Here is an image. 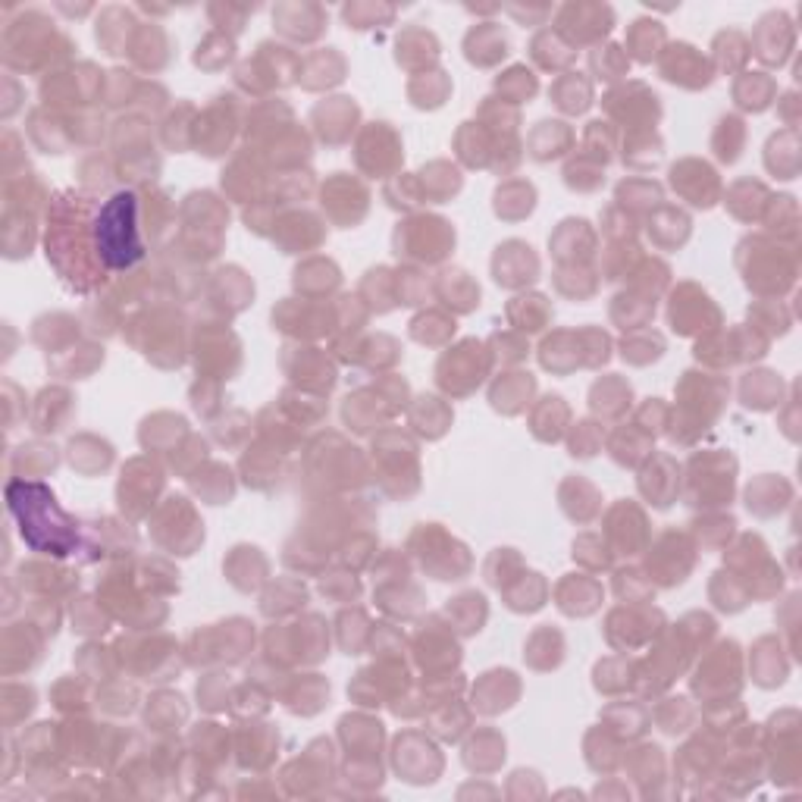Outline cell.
Listing matches in <instances>:
<instances>
[{
	"instance_id": "6da1fadb",
	"label": "cell",
	"mask_w": 802,
	"mask_h": 802,
	"mask_svg": "<svg viewBox=\"0 0 802 802\" xmlns=\"http://www.w3.org/2000/svg\"><path fill=\"white\" fill-rule=\"evenodd\" d=\"M7 505L10 514L16 517L22 542L32 552L51 558H66L69 552H76L79 546L76 521L60 508L51 486L26 477H13L7 483Z\"/></svg>"
},
{
	"instance_id": "7a4b0ae2",
	"label": "cell",
	"mask_w": 802,
	"mask_h": 802,
	"mask_svg": "<svg viewBox=\"0 0 802 802\" xmlns=\"http://www.w3.org/2000/svg\"><path fill=\"white\" fill-rule=\"evenodd\" d=\"M94 248H98L101 267L110 270H129L145 257L138 232V195L135 192H116L101 214L94 217Z\"/></svg>"
},
{
	"instance_id": "3957f363",
	"label": "cell",
	"mask_w": 802,
	"mask_h": 802,
	"mask_svg": "<svg viewBox=\"0 0 802 802\" xmlns=\"http://www.w3.org/2000/svg\"><path fill=\"white\" fill-rule=\"evenodd\" d=\"M558 26H561V32H558L561 38L571 35V47L589 44V41H599L602 35L611 32V26H615V13H611V7H599V4H568L558 13Z\"/></svg>"
},
{
	"instance_id": "277c9868",
	"label": "cell",
	"mask_w": 802,
	"mask_h": 802,
	"mask_svg": "<svg viewBox=\"0 0 802 802\" xmlns=\"http://www.w3.org/2000/svg\"><path fill=\"white\" fill-rule=\"evenodd\" d=\"M486 373V355L483 345L477 342H464L461 348H455L452 355H445L439 364V383L448 392H470L474 386H480Z\"/></svg>"
},
{
	"instance_id": "5b68a950",
	"label": "cell",
	"mask_w": 802,
	"mask_h": 802,
	"mask_svg": "<svg viewBox=\"0 0 802 802\" xmlns=\"http://www.w3.org/2000/svg\"><path fill=\"white\" fill-rule=\"evenodd\" d=\"M455 245V229L445 220H411L405 223V254L420 261H439Z\"/></svg>"
},
{
	"instance_id": "8992f818",
	"label": "cell",
	"mask_w": 802,
	"mask_h": 802,
	"mask_svg": "<svg viewBox=\"0 0 802 802\" xmlns=\"http://www.w3.org/2000/svg\"><path fill=\"white\" fill-rule=\"evenodd\" d=\"M662 73L668 82H677L683 88H699L712 82V66L702 60V54L690 44H674L662 60Z\"/></svg>"
},
{
	"instance_id": "52a82bcc",
	"label": "cell",
	"mask_w": 802,
	"mask_h": 802,
	"mask_svg": "<svg viewBox=\"0 0 802 802\" xmlns=\"http://www.w3.org/2000/svg\"><path fill=\"white\" fill-rule=\"evenodd\" d=\"M492 270H495V279H499L502 286H508V289L524 286V282L536 279L533 248L524 245V242H508L505 248H499V254H495Z\"/></svg>"
},
{
	"instance_id": "ba28073f",
	"label": "cell",
	"mask_w": 802,
	"mask_h": 802,
	"mask_svg": "<svg viewBox=\"0 0 802 802\" xmlns=\"http://www.w3.org/2000/svg\"><path fill=\"white\" fill-rule=\"evenodd\" d=\"M464 47H467V60L470 63L492 66V63H499L508 54V38H505V32L499 26H495V22H483V26H477L474 32L467 35Z\"/></svg>"
},
{
	"instance_id": "9c48e42d",
	"label": "cell",
	"mask_w": 802,
	"mask_h": 802,
	"mask_svg": "<svg viewBox=\"0 0 802 802\" xmlns=\"http://www.w3.org/2000/svg\"><path fill=\"white\" fill-rule=\"evenodd\" d=\"M273 19H276V26L286 32L289 38H298V41H311L314 35L304 29V26H314L317 32H323V13L317 10V7H279L276 13H273Z\"/></svg>"
},
{
	"instance_id": "30bf717a",
	"label": "cell",
	"mask_w": 802,
	"mask_h": 802,
	"mask_svg": "<svg viewBox=\"0 0 802 802\" xmlns=\"http://www.w3.org/2000/svg\"><path fill=\"white\" fill-rule=\"evenodd\" d=\"M558 599L568 615H589L599 605V586L586 577H571L558 586Z\"/></svg>"
},
{
	"instance_id": "8fae6325",
	"label": "cell",
	"mask_w": 802,
	"mask_h": 802,
	"mask_svg": "<svg viewBox=\"0 0 802 802\" xmlns=\"http://www.w3.org/2000/svg\"><path fill=\"white\" fill-rule=\"evenodd\" d=\"M552 98L564 113H583L589 101H593V88H589V82L580 73H568L555 82Z\"/></svg>"
},
{
	"instance_id": "7c38bea8",
	"label": "cell",
	"mask_w": 802,
	"mask_h": 802,
	"mask_svg": "<svg viewBox=\"0 0 802 802\" xmlns=\"http://www.w3.org/2000/svg\"><path fill=\"white\" fill-rule=\"evenodd\" d=\"M530 392H533L530 373H511V376H505V380L492 389V405L508 411V414H517V411L527 405Z\"/></svg>"
},
{
	"instance_id": "4fadbf2b",
	"label": "cell",
	"mask_w": 802,
	"mask_h": 802,
	"mask_svg": "<svg viewBox=\"0 0 802 802\" xmlns=\"http://www.w3.org/2000/svg\"><path fill=\"white\" fill-rule=\"evenodd\" d=\"M530 145H533V157L536 160H549V157H558L564 154V148L571 145V129L564 126V123H549V120H542L530 138Z\"/></svg>"
},
{
	"instance_id": "5bb4252c",
	"label": "cell",
	"mask_w": 802,
	"mask_h": 802,
	"mask_svg": "<svg viewBox=\"0 0 802 802\" xmlns=\"http://www.w3.org/2000/svg\"><path fill=\"white\" fill-rule=\"evenodd\" d=\"M662 44H665V29L658 26V22H649V19H636L633 22L627 47L633 51L636 60H652Z\"/></svg>"
},
{
	"instance_id": "9a60e30c",
	"label": "cell",
	"mask_w": 802,
	"mask_h": 802,
	"mask_svg": "<svg viewBox=\"0 0 802 802\" xmlns=\"http://www.w3.org/2000/svg\"><path fill=\"white\" fill-rule=\"evenodd\" d=\"M533 198H536V192H533L530 182H511V185L499 188V195H495V210L505 217L508 207L517 204V214L524 217V214H530V210H533Z\"/></svg>"
},
{
	"instance_id": "2e32d148",
	"label": "cell",
	"mask_w": 802,
	"mask_h": 802,
	"mask_svg": "<svg viewBox=\"0 0 802 802\" xmlns=\"http://www.w3.org/2000/svg\"><path fill=\"white\" fill-rule=\"evenodd\" d=\"M627 66H630V60H627V54L621 51L618 44H608V47H599V51L593 54V69L599 73V79H621L624 73H627Z\"/></svg>"
},
{
	"instance_id": "e0dca14e",
	"label": "cell",
	"mask_w": 802,
	"mask_h": 802,
	"mask_svg": "<svg viewBox=\"0 0 802 802\" xmlns=\"http://www.w3.org/2000/svg\"><path fill=\"white\" fill-rule=\"evenodd\" d=\"M499 91L511 101H527L536 94V76L524 66H514L511 73H505V79H499Z\"/></svg>"
},
{
	"instance_id": "ac0fdd59",
	"label": "cell",
	"mask_w": 802,
	"mask_h": 802,
	"mask_svg": "<svg viewBox=\"0 0 802 802\" xmlns=\"http://www.w3.org/2000/svg\"><path fill=\"white\" fill-rule=\"evenodd\" d=\"M16 461L22 464V470H35V474H44V470H54V467H57L54 448H44V445H38V442L22 445V448H19V455H16Z\"/></svg>"
},
{
	"instance_id": "d6986e66",
	"label": "cell",
	"mask_w": 802,
	"mask_h": 802,
	"mask_svg": "<svg viewBox=\"0 0 802 802\" xmlns=\"http://www.w3.org/2000/svg\"><path fill=\"white\" fill-rule=\"evenodd\" d=\"M514 308H524V317L517 320V323H521V329H527V333H533V329H542V323H546V317H549V304H546V298H542V295L517 298Z\"/></svg>"
},
{
	"instance_id": "ffe728a7",
	"label": "cell",
	"mask_w": 802,
	"mask_h": 802,
	"mask_svg": "<svg viewBox=\"0 0 802 802\" xmlns=\"http://www.w3.org/2000/svg\"><path fill=\"white\" fill-rule=\"evenodd\" d=\"M589 427H593V423H577L574 439H571V455L589 458L599 448V433H589Z\"/></svg>"
}]
</instances>
